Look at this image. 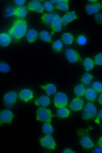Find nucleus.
Listing matches in <instances>:
<instances>
[{
	"label": "nucleus",
	"mask_w": 102,
	"mask_h": 153,
	"mask_svg": "<svg viewBox=\"0 0 102 153\" xmlns=\"http://www.w3.org/2000/svg\"><path fill=\"white\" fill-rule=\"evenodd\" d=\"M28 27L27 21L23 19H16L8 31L11 39L16 42L19 41L26 34Z\"/></svg>",
	"instance_id": "obj_1"
},
{
	"label": "nucleus",
	"mask_w": 102,
	"mask_h": 153,
	"mask_svg": "<svg viewBox=\"0 0 102 153\" xmlns=\"http://www.w3.org/2000/svg\"><path fill=\"white\" fill-rule=\"evenodd\" d=\"M77 132L80 140L81 145L83 148L89 149L94 147V144L88 135L86 130L79 129L77 130Z\"/></svg>",
	"instance_id": "obj_2"
},
{
	"label": "nucleus",
	"mask_w": 102,
	"mask_h": 153,
	"mask_svg": "<svg viewBox=\"0 0 102 153\" xmlns=\"http://www.w3.org/2000/svg\"><path fill=\"white\" fill-rule=\"evenodd\" d=\"M53 114L50 109L44 107H40L36 112V119L38 121L45 123H51Z\"/></svg>",
	"instance_id": "obj_3"
},
{
	"label": "nucleus",
	"mask_w": 102,
	"mask_h": 153,
	"mask_svg": "<svg viewBox=\"0 0 102 153\" xmlns=\"http://www.w3.org/2000/svg\"><path fill=\"white\" fill-rule=\"evenodd\" d=\"M97 114V110L96 107L92 103L89 102L85 107L82 118L84 120H90L96 116Z\"/></svg>",
	"instance_id": "obj_4"
},
{
	"label": "nucleus",
	"mask_w": 102,
	"mask_h": 153,
	"mask_svg": "<svg viewBox=\"0 0 102 153\" xmlns=\"http://www.w3.org/2000/svg\"><path fill=\"white\" fill-rule=\"evenodd\" d=\"M54 105L57 108L65 107L68 103V98L65 93L59 92L55 96L54 98Z\"/></svg>",
	"instance_id": "obj_5"
},
{
	"label": "nucleus",
	"mask_w": 102,
	"mask_h": 153,
	"mask_svg": "<svg viewBox=\"0 0 102 153\" xmlns=\"http://www.w3.org/2000/svg\"><path fill=\"white\" fill-rule=\"evenodd\" d=\"M41 146L50 150L56 149V144L53 138L50 135H47L40 140Z\"/></svg>",
	"instance_id": "obj_6"
},
{
	"label": "nucleus",
	"mask_w": 102,
	"mask_h": 153,
	"mask_svg": "<svg viewBox=\"0 0 102 153\" xmlns=\"http://www.w3.org/2000/svg\"><path fill=\"white\" fill-rule=\"evenodd\" d=\"M67 59L70 63L81 62L82 59L79 54L75 50L68 49L66 51Z\"/></svg>",
	"instance_id": "obj_7"
},
{
	"label": "nucleus",
	"mask_w": 102,
	"mask_h": 153,
	"mask_svg": "<svg viewBox=\"0 0 102 153\" xmlns=\"http://www.w3.org/2000/svg\"><path fill=\"white\" fill-rule=\"evenodd\" d=\"M17 97V94L15 92L10 91L6 94L3 98L5 105L8 107L14 106L16 104Z\"/></svg>",
	"instance_id": "obj_8"
},
{
	"label": "nucleus",
	"mask_w": 102,
	"mask_h": 153,
	"mask_svg": "<svg viewBox=\"0 0 102 153\" xmlns=\"http://www.w3.org/2000/svg\"><path fill=\"white\" fill-rule=\"evenodd\" d=\"M13 117V114L11 111L5 110L1 111L0 114L1 123L10 124Z\"/></svg>",
	"instance_id": "obj_9"
},
{
	"label": "nucleus",
	"mask_w": 102,
	"mask_h": 153,
	"mask_svg": "<svg viewBox=\"0 0 102 153\" xmlns=\"http://www.w3.org/2000/svg\"><path fill=\"white\" fill-rule=\"evenodd\" d=\"M61 18L58 15L55 18L50 26L51 29L52 35L56 33L59 32L62 29V22Z\"/></svg>",
	"instance_id": "obj_10"
},
{
	"label": "nucleus",
	"mask_w": 102,
	"mask_h": 153,
	"mask_svg": "<svg viewBox=\"0 0 102 153\" xmlns=\"http://www.w3.org/2000/svg\"><path fill=\"white\" fill-rule=\"evenodd\" d=\"M78 17L74 11L67 13L61 19L62 24L64 25H67L68 23L74 20H77Z\"/></svg>",
	"instance_id": "obj_11"
},
{
	"label": "nucleus",
	"mask_w": 102,
	"mask_h": 153,
	"mask_svg": "<svg viewBox=\"0 0 102 153\" xmlns=\"http://www.w3.org/2000/svg\"><path fill=\"white\" fill-rule=\"evenodd\" d=\"M28 9L36 12L42 13L44 10V7L41 3L38 1H32L28 4Z\"/></svg>",
	"instance_id": "obj_12"
},
{
	"label": "nucleus",
	"mask_w": 102,
	"mask_h": 153,
	"mask_svg": "<svg viewBox=\"0 0 102 153\" xmlns=\"http://www.w3.org/2000/svg\"><path fill=\"white\" fill-rule=\"evenodd\" d=\"M84 101L81 98L76 97L74 99L69 105V107L72 110L78 111L82 109Z\"/></svg>",
	"instance_id": "obj_13"
},
{
	"label": "nucleus",
	"mask_w": 102,
	"mask_h": 153,
	"mask_svg": "<svg viewBox=\"0 0 102 153\" xmlns=\"http://www.w3.org/2000/svg\"><path fill=\"white\" fill-rule=\"evenodd\" d=\"M34 97V93L29 89H25L21 91L19 94V97L22 101L28 102L32 99Z\"/></svg>",
	"instance_id": "obj_14"
},
{
	"label": "nucleus",
	"mask_w": 102,
	"mask_h": 153,
	"mask_svg": "<svg viewBox=\"0 0 102 153\" xmlns=\"http://www.w3.org/2000/svg\"><path fill=\"white\" fill-rule=\"evenodd\" d=\"M57 15L54 13H44L41 17V20L44 24L50 26Z\"/></svg>",
	"instance_id": "obj_15"
},
{
	"label": "nucleus",
	"mask_w": 102,
	"mask_h": 153,
	"mask_svg": "<svg viewBox=\"0 0 102 153\" xmlns=\"http://www.w3.org/2000/svg\"><path fill=\"white\" fill-rule=\"evenodd\" d=\"M100 4L99 3L96 2L88 4L86 6V10L89 15H93L97 13L100 9Z\"/></svg>",
	"instance_id": "obj_16"
},
{
	"label": "nucleus",
	"mask_w": 102,
	"mask_h": 153,
	"mask_svg": "<svg viewBox=\"0 0 102 153\" xmlns=\"http://www.w3.org/2000/svg\"><path fill=\"white\" fill-rule=\"evenodd\" d=\"M28 14V11L26 7L23 6L15 8L12 13V14L18 18L19 19H23Z\"/></svg>",
	"instance_id": "obj_17"
},
{
	"label": "nucleus",
	"mask_w": 102,
	"mask_h": 153,
	"mask_svg": "<svg viewBox=\"0 0 102 153\" xmlns=\"http://www.w3.org/2000/svg\"><path fill=\"white\" fill-rule=\"evenodd\" d=\"M50 103V98L47 96L42 95L39 98L36 100L35 104L37 106L46 107L48 106Z\"/></svg>",
	"instance_id": "obj_18"
},
{
	"label": "nucleus",
	"mask_w": 102,
	"mask_h": 153,
	"mask_svg": "<svg viewBox=\"0 0 102 153\" xmlns=\"http://www.w3.org/2000/svg\"><path fill=\"white\" fill-rule=\"evenodd\" d=\"M11 40V36L8 33H3L0 34V44L4 47L8 46Z\"/></svg>",
	"instance_id": "obj_19"
},
{
	"label": "nucleus",
	"mask_w": 102,
	"mask_h": 153,
	"mask_svg": "<svg viewBox=\"0 0 102 153\" xmlns=\"http://www.w3.org/2000/svg\"><path fill=\"white\" fill-rule=\"evenodd\" d=\"M41 88L45 91L48 96L54 95L56 94L57 89L55 85L52 84H48L45 85L40 86Z\"/></svg>",
	"instance_id": "obj_20"
},
{
	"label": "nucleus",
	"mask_w": 102,
	"mask_h": 153,
	"mask_svg": "<svg viewBox=\"0 0 102 153\" xmlns=\"http://www.w3.org/2000/svg\"><path fill=\"white\" fill-rule=\"evenodd\" d=\"M85 95L86 98L89 101L94 102L97 98V94L93 89L88 88L86 91Z\"/></svg>",
	"instance_id": "obj_21"
},
{
	"label": "nucleus",
	"mask_w": 102,
	"mask_h": 153,
	"mask_svg": "<svg viewBox=\"0 0 102 153\" xmlns=\"http://www.w3.org/2000/svg\"><path fill=\"white\" fill-rule=\"evenodd\" d=\"M37 31L35 29H31L28 31L26 36L27 39L29 43H33L36 41L38 36Z\"/></svg>",
	"instance_id": "obj_22"
},
{
	"label": "nucleus",
	"mask_w": 102,
	"mask_h": 153,
	"mask_svg": "<svg viewBox=\"0 0 102 153\" xmlns=\"http://www.w3.org/2000/svg\"><path fill=\"white\" fill-rule=\"evenodd\" d=\"M40 39L43 42L51 43L53 42L52 36L48 31L42 30L39 33Z\"/></svg>",
	"instance_id": "obj_23"
},
{
	"label": "nucleus",
	"mask_w": 102,
	"mask_h": 153,
	"mask_svg": "<svg viewBox=\"0 0 102 153\" xmlns=\"http://www.w3.org/2000/svg\"><path fill=\"white\" fill-rule=\"evenodd\" d=\"M71 111L67 108L63 107L60 108L57 112V116L60 118H66L71 115Z\"/></svg>",
	"instance_id": "obj_24"
},
{
	"label": "nucleus",
	"mask_w": 102,
	"mask_h": 153,
	"mask_svg": "<svg viewBox=\"0 0 102 153\" xmlns=\"http://www.w3.org/2000/svg\"><path fill=\"white\" fill-rule=\"evenodd\" d=\"M57 9L64 11H67L68 10L69 5L68 0H60L57 3L56 6Z\"/></svg>",
	"instance_id": "obj_25"
},
{
	"label": "nucleus",
	"mask_w": 102,
	"mask_h": 153,
	"mask_svg": "<svg viewBox=\"0 0 102 153\" xmlns=\"http://www.w3.org/2000/svg\"><path fill=\"white\" fill-rule=\"evenodd\" d=\"M63 42L66 45H70L72 44L74 41L73 35L70 33H64L61 37Z\"/></svg>",
	"instance_id": "obj_26"
},
{
	"label": "nucleus",
	"mask_w": 102,
	"mask_h": 153,
	"mask_svg": "<svg viewBox=\"0 0 102 153\" xmlns=\"http://www.w3.org/2000/svg\"><path fill=\"white\" fill-rule=\"evenodd\" d=\"M86 91L84 85L83 84H80L75 87L74 92L76 96L80 97L83 96L85 94Z\"/></svg>",
	"instance_id": "obj_27"
},
{
	"label": "nucleus",
	"mask_w": 102,
	"mask_h": 153,
	"mask_svg": "<svg viewBox=\"0 0 102 153\" xmlns=\"http://www.w3.org/2000/svg\"><path fill=\"white\" fill-rule=\"evenodd\" d=\"M83 65L86 71H89L93 68L95 63L92 59L90 58H87L84 60Z\"/></svg>",
	"instance_id": "obj_28"
},
{
	"label": "nucleus",
	"mask_w": 102,
	"mask_h": 153,
	"mask_svg": "<svg viewBox=\"0 0 102 153\" xmlns=\"http://www.w3.org/2000/svg\"><path fill=\"white\" fill-rule=\"evenodd\" d=\"M43 133L47 135H51L54 132L53 127L50 123H45L42 126Z\"/></svg>",
	"instance_id": "obj_29"
},
{
	"label": "nucleus",
	"mask_w": 102,
	"mask_h": 153,
	"mask_svg": "<svg viewBox=\"0 0 102 153\" xmlns=\"http://www.w3.org/2000/svg\"><path fill=\"white\" fill-rule=\"evenodd\" d=\"M94 76L92 74L86 73L83 76L81 80L83 83L86 85H88L90 84Z\"/></svg>",
	"instance_id": "obj_30"
},
{
	"label": "nucleus",
	"mask_w": 102,
	"mask_h": 153,
	"mask_svg": "<svg viewBox=\"0 0 102 153\" xmlns=\"http://www.w3.org/2000/svg\"><path fill=\"white\" fill-rule=\"evenodd\" d=\"M63 46V44L60 40L54 42L52 44V48L55 51L57 52H60Z\"/></svg>",
	"instance_id": "obj_31"
},
{
	"label": "nucleus",
	"mask_w": 102,
	"mask_h": 153,
	"mask_svg": "<svg viewBox=\"0 0 102 153\" xmlns=\"http://www.w3.org/2000/svg\"><path fill=\"white\" fill-rule=\"evenodd\" d=\"M92 87L95 92L99 93L102 92V85L100 82L98 81L95 82L93 83Z\"/></svg>",
	"instance_id": "obj_32"
},
{
	"label": "nucleus",
	"mask_w": 102,
	"mask_h": 153,
	"mask_svg": "<svg viewBox=\"0 0 102 153\" xmlns=\"http://www.w3.org/2000/svg\"><path fill=\"white\" fill-rule=\"evenodd\" d=\"M10 70V66L7 64L3 62H1L0 63V71L1 72L6 73L8 72Z\"/></svg>",
	"instance_id": "obj_33"
},
{
	"label": "nucleus",
	"mask_w": 102,
	"mask_h": 153,
	"mask_svg": "<svg viewBox=\"0 0 102 153\" xmlns=\"http://www.w3.org/2000/svg\"><path fill=\"white\" fill-rule=\"evenodd\" d=\"M87 41L86 38L84 35H79L76 39V42L80 45H84L86 43Z\"/></svg>",
	"instance_id": "obj_34"
},
{
	"label": "nucleus",
	"mask_w": 102,
	"mask_h": 153,
	"mask_svg": "<svg viewBox=\"0 0 102 153\" xmlns=\"http://www.w3.org/2000/svg\"><path fill=\"white\" fill-rule=\"evenodd\" d=\"M95 64L102 66V53H100L95 57Z\"/></svg>",
	"instance_id": "obj_35"
},
{
	"label": "nucleus",
	"mask_w": 102,
	"mask_h": 153,
	"mask_svg": "<svg viewBox=\"0 0 102 153\" xmlns=\"http://www.w3.org/2000/svg\"><path fill=\"white\" fill-rule=\"evenodd\" d=\"M44 7L47 11L51 12L54 10V7L51 3L49 1H46L44 4Z\"/></svg>",
	"instance_id": "obj_36"
},
{
	"label": "nucleus",
	"mask_w": 102,
	"mask_h": 153,
	"mask_svg": "<svg viewBox=\"0 0 102 153\" xmlns=\"http://www.w3.org/2000/svg\"><path fill=\"white\" fill-rule=\"evenodd\" d=\"M94 19L95 22L98 25L102 24V14L98 13L95 16Z\"/></svg>",
	"instance_id": "obj_37"
},
{
	"label": "nucleus",
	"mask_w": 102,
	"mask_h": 153,
	"mask_svg": "<svg viewBox=\"0 0 102 153\" xmlns=\"http://www.w3.org/2000/svg\"><path fill=\"white\" fill-rule=\"evenodd\" d=\"M102 120V109H101L98 113L97 117L95 120V122L97 124H99L100 120Z\"/></svg>",
	"instance_id": "obj_38"
},
{
	"label": "nucleus",
	"mask_w": 102,
	"mask_h": 153,
	"mask_svg": "<svg viewBox=\"0 0 102 153\" xmlns=\"http://www.w3.org/2000/svg\"><path fill=\"white\" fill-rule=\"evenodd\" d=\"M15 1L16 4L20 6L23 5L25 2V0H16Z\"/></svg>",
	"instance_id": "obj_39"
},
{
	"label": "nucleus",
	"mask_w": 102,
	"mask_h": 153,
	"mask_svg": "<svg viewBox=\"0 0 102 153\" xmlns=\"http://www.w3.org/2000/svg\"><path fill=\"white\" fill-rule=\"evenodd\" d=\"M98 145L99 147L102 149V136L98 140Z\"/></svg>",
	"instance_id": "obj_40"
},
{
	"label": "nucleus",
	"mask_w": 102,
	"mask_h": 153,
	"mask_svg": "<svg viewBox=\"0 0 102 153\" xmlns=\"http://www.w3.org/2000/svg\"><path fill=\"white\" fill-rule=\"evenodd\" d=\"M63 153H75V152L74 151H72L71 149H65L63 151Z\"/></svg>",
	"instance_id": "obj_41"
},
{
	"label": "nucleus",
	"mask_w": 102,
	"mask_h": 153,
	"mask_svg": "<svg viewBox=\"0 0 102 153\" xmlns=\"http://www.w3.org/2000/svg\"><path fill=\"white\" fill-rule=\"evenodd\" d=\"M98 101L99 104L102 105V93L100 95Z\"/></svg>",
	"instance_id": "obj_42"
},
{
	"label": "nucleus",
	"mask_w": 102,
	"mask_h": 153,
	"mask_svg": "<svg viewBox=\"0 0 102 153\" xmlns=\"http://www.w3.org/2000/svg\"><path fill=\"white\" fill-rule=\"evenodd\" d=\"M94 152L97 153H101L102 152V149L100 148H97L95 149Z\"/></svg>",
	"instance_id": "obj_43"
},
{
	"label": "nucleus",
	"mask_w": 102,
	"mask_h": 153,
	"mask_svg": "<svg viewBox=\"0 0 102 153\" xmlns=\"http://www.w3.org/2000/svg\"><path fill=\"white\" fill-rule=\"evenodd\" d=\"M59 1H58V0H55V1H50L51 2H52L53 3H58Z\"/></svg>",
	"instance_id": "obj_44"
},
{
	"label": "nucleus",
	"mask_w": 102,
	"mask_h": 153,
	"mask_svg": "<svg viewBox=\"0 0 102 153\" xmlns=\"http://www.w3.org/2000/svg\"><path fill=\"white\" fill-rule=\"evenodd\" d=\"M88 1L91 2H97L98 1H95H95Z\"/></svg>",
	"instance_id": "obj_45"
},
{
	"label": "nucleus",
	"mask_w": 102,
	"mask_h": 153,
	"mask_svg": "<svg viewBox=\"0 0 102 153\" xmlns=\"http://www.w3.org/2000/svg\"><path fill=\"white\" fill-rule=\"evenodd\" d=\"M101 130H102V125H101Z\"/></svg>",
	"instance_id": "obj_46"
},
{
	"label": "nucleus",
	"mask_w": 102,
	"mask_h": 153,
	"mask_svg": "<svg viewBox=\"0 0 102 153\" xmlns=\"http://www.w3.org/2000/svg\"><path fill=\"white\" fill-rule=\"evenodd\" d=\"M101 9H102V5H101Z\"/></svg>",
	"instance_id": "obj_47"
}]
</instances>
